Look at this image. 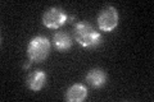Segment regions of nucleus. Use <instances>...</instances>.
<instances>
[{
  "label": "nucleus",
  "instance_id": "obj_1",
  "mask_svg": "<svg viewBox=\"0 0 154 102\" xmlns=\"http://www.w3.org/2000/svg\"><path fill=\"white\" fill-rule=\"evenodd\" d=\"M73 35L76 41L84 47L94 48L99 46V43L102 42V36L99 32H96L93 26L88 22H79L75 24Z\"/></svg>",
  "mask_w": 154,
  "mask_h": 102
},
{
  "label": "nucleus",
  "instance_id": "obj_2",
  "mask_svg": "<svg viewBox=\"0 0 154 102\" xmlns=\"http://www.w3.org/2000/svg\"><path fill=\"white\" fill-rule=\"evenodd\" d=\"M50 52V42L48 38L37 36L33 37L27 46V55L31 61L40 63L45 60Z\"/></svg>",
  "mask_w": 154,
  "mask_h": 102
},
{
  "label": "nucleus",
  "instance_id": "obj_3",
  "mask_svg": "<svg viewBox=\"0 0 154 102\" xmlns=\"http://www.w3.org/2000/svg\"><path fill=\"white\" fill-rule=\"evenodd\" d=\"M98 24L102 31L110 32L118 24V13L113 7H108L100 12L98 17Z\"/></svg>",
  "mask_w": 154,
  "mask_h": 102
},
{
  "label": "nucleus",
  "instance_id": "obj_4",
  "mask_svg": "<svg viewBox=\"0 0 154 102\" xmlns=\"http://www.w3.org/2000/svg\"><path fill=\"white\" fill-rule=\"evenodd\" d=\"M66 13L59 8H51L49 9L42 18V22L48 28H59L67 22Z\"/></svg>",
  "mask_w": 154,
  "mask_h": 102
},
{
  "label": "nucleus",
  "instance_id": "obj_5",
  "mask_svg": "<svg viewBox=\"0 0 154 102\" xmlns=\"http://www.w3.org/2000/svg\"><path fill=\"white\" fill-rule=\"evenodd\" d=\"M46 82V74L42 70H35L33 73H31L27 78V86L28 88L32 91H40L42 87L45 86Z\"/></svg>",
  "mask_w": 154,
  "mask_h": 102
},
{
  "label": "nucleus",
  "instance_id": "obj_6",
  "mask_svg": "<svg viewBox=\"0 0 154 102\" xmlns=\"http://www.w3.org/2000/svg\"><path fill=\"white\" fill-rule=\"evenodd\" d=\"M88 96V89L82 84H73L71 88L67 91L66 100L69 102H81Z\"/></svg>",
  "mask_w": 154,
  "mask_h": 102
},
{
  "label": "nucleus",
  "instance_id": "obj_7",
  "mask_svg": "<svg viewBox=\"0 0 154 102\" xmlns=\"http://www.w3.org/2000/svg\"><path fill=\"white\" fill-rule=\"evenodd\" d=\"M86 80L91 87H95V88H99L105 84V80H107V75L105 73L100 69H93L89 71V74L86 75Z\"/></svg>",
  "mask_w": 154,
  "mask_h": 102
},
{
  "label": "nucleus",
  "instance_id": "obj_8",
  "mask_svg": "<svg viewBox=\"0 0 154 102\" xmlns=\"http://www.w3.org/2000/svg\"><path fill=\"white\" fill-rule=\"evenodd\" d=\"M54 45L59 51H67L72 46V38L66 32H57L54 35Z\"/></svg>",
  "mask_w": 154,
  "mask_h": 102
}]
</instances>
